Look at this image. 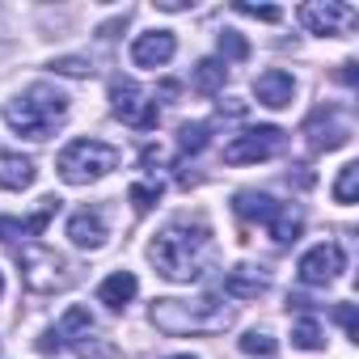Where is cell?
<instances>
[{"label": "cell", "instance_id": "obj_34", "mask_svg": "<svg viewBox=\"0 0 359 359\" xmlns=\"http://www.w3.org/2000/svg\"><path fill=\"white\" fill-rule=\"evenodd\" d=\"M169 359H195V355H169Z\"/></svg>", "mask_w": 359, "mask_h": 359}, {"label": "cell", "instance_id": "obj_9", "mask_svg": "<svg viewBox=\"0 0 359 359\" xmlns=\"http://www.w3.org/2000/svg\"><path fill=\"white\" fill-rule=\"evenodd\" d=\"M304 135H309V148L313 152H330V148H342L351 140V123L334 106H317L304 118Z\"/></svg>", "mask_w": 359, "mask_h": 359}, {"label": "cell", "instance_id": "obj_17", "mask_svg": "<svg viewBox=\"0 0 359 359\" xmlns=\"http://www.w3.org/2000/svg\"><path fill=\"white\" fill-rule=\"evenodd\" d=\"M135 292H140V279H135L131 271H114V275H106V279H102V287H97V300H102L106 309L123 313V309L135 300Z\"/></svg>", "mask_w": 359, "mask_h": 359}, {"label": "cell", "instance_id": "obj_5", "mask_svg": "<svg viewBox=\"0 0 359 359\" xmlns=\"http://www.w3.org/2000/svg\"><path fill=\"white\" fill-rule=\"evenodd\" d=\"M110 110H114V118H123V123L135 127V131H152L156 118H161L156 97H148L131 76H114V81H110Z\"/></svg>", "mask_w": 359, "mask_h": 359}, {"label": "cell", "instance_id": "obj_4", "mask_svg": "<svg viewBox=\"0 0 359 359\" xmlns=\"http://www.w3.org/2000/svg\"><path fill=\"white\" fill-rule=\"evenodd\" d=\"M55 169H60V177L68 187H89L97 177H106L110 169H118V148H110L102 140H72L60 152Z\"/></svg>", "mask_w": 359, "mask_h": 359}, {"label": "cell", "instance_id": "obj_16", "mask_svg": "<svg viewBox=\"0 0 359 359\" xmlns=\"http://www.w3.org/2000/svg\"><path fill=\"white\" fill-rule=\"evenodd\" d=\"M266 287H271V279L258 266H233L224 275V296H233V300H258Z\"/></svg>", "mask_w": 359, "mask_h": 359}, {"label": "cell", "instance_id": "obj_35", "mask_svg": "<svg viewBox=\"0 0 359 359\" xmlns=\"http://www.w3.org/2000/svg\"><path fill=\"white\" fill-rule=\"evenodd\" d=\"M0 296H5V279H0Z\"/></svg>", "mask_w": 359, "mask_h": 359}, {"label": "cell", "instance_id": "obj_31", "mask_svg": "<svg viewBox=\"0 0 359 359\" xmlns=\"http://www.w3.org/2000/svg\"><path fill=\"white\" fill-rule=\"evenodd\" d=\"M60 346H64V342H60V330H47V334L39 338V351H43V355H55Z\"/></svg>", "mask_w": 359, "mask_h": 359}, {"label": "cell", "instance_id": "obj_14", "mask_svg": "<svg viewBox=\"0 0 359 359\" xmlns=\"http://www.w3.org/2000/svg\"><path fill=\"white\" fill-rule=\"evenodd\" d=\"M55 330H60V342L76 346V355H85V359H89V355H97V351H93V342H89L97 325H93V313H89L85 304H72V309L64 313V321H60Z\"/></svg>", "mask_w": 359, "mask_h": 359}, {"label": "cell", "instance_id": "obj_20", "mask_svg": "<svg viewBox=\"0 0 359 359\" xmlns=\"http://www.w3.org/2000/svg\"><path fill=\"white\" fill-rule=\"evenodd\" d=\"M275 199L271 195H262V191H241L237 199H233V212L245 220V224H271V216H275Z\"/></svg>", "mask_w": 359, "mask_h": 359}, {"label": "cell", "instance_id": "obj_8", "mask_svg": "<svg viewBox=\"0 0 359 359\" xmlns=\"http://www.w3.org/2000/svg\"><path fill=\"white\" fill-rule=\"evenodd\" d=\"M355 9L351 5H338V0H309V5H300V26L309 34H346L355 26Z\"/></svg>", "mask_w": 359, "mask_h": 359}, {"label": "cell", "instance_id": "obj_2", "mask_svg": "<svg viewBox=\"0 0 359 359\" xmlns=\"http://www.w3.org/2000/svg\"><path fill=\"white\" fill-rule=\"evenodd\" d=\"M64 118H68V93H60L47 81L30 85L13 102H5V123L26 140H47Z\"/></svg>", "mask_w": 359, "mask_h": 359}, {"label": "cell", "instance_id": "obj_12", "mask_svg": "<svg viewBox=\"0 0 359 359\" xmlns=\"http://www.w3.org/2000/svg\"><path fill=\"white\" fill-rule=\"evenodd\" d=\"M106 237H110V229H106L102 208H81V212L68 216V241L76 250H102Z\"/></svg>", "mask_w": 359, "mask_h": 359}, {"label": "cell", "instance_id": "obj_18", "mask_svg": "<svg viewBox=\"0 0 359 359\" xmlns=\"http://www.w3.org/2000/svg\"><path fill=\"white\" fill-rule=\"evenodd\" d=\"M34 161L22 156V152H0V187L5 191H26L34 187Z\"/></svg>", "mask_w": 359, "mask_h": 359}, {"label": "cell", "instance_id": "obj_28", "mask_svg": "<svg viewBox=\"0 0 359 359\" xmlns=\"http://www.w3.org/2000/svg\"><path fill=\"white\" fill-rule=\"evenodd\" d=\"M51 72H64V76H89V60H76V55H64V60H51Z\"/></svg>", "mask_w": 359, "mask_h": 359}, {"label": "cell", "instance_id": "obj_1", "mask_svg": "<svg viewBox=\"0 0 359 359\" xmlns=\"http://www.w3.org/2000/svg\"><path fill=\"white\" fill-rule=\"evenodd\" d=\"M148 262L156 266V275L173 279V283H191L203 275V266L212 262V229L203 220H169L152 245H148Z\"/></svg>", "mask_w": 359, "mask_h": 359}, {"label": "cell", "instance_id": "obj_27", "mask_svg": "<svg viewBox=\"0 0 359 359\" xmlns=\"http://www.w3.org/2000/svg\"><path fill=\"white\" fill-rule=\"evenodd\" d=\"M220 55H224V60H245V55H250V43H245L237 30H224V34H220Z\"/></svg>", "mask_w": 359, "mask_h": 359}, {"label": "cell", "instance_id": "obj_10", "mask_svg": "<svg viewBox=\"0 0 359 359\" xmlns=\"http://www.w3.org/2000/svg\"><path fill=\"white\" fill-rule=\"evenodd\" d=\"M342 266H346V258H342V245H334V241H321V245H313L304 258H300V279L309 283V287H325V283H334L338 275H342Z\"/></svg>", "mask_w": 359, "mask_h": 359}, {"label": "cell", "instance_id": "obj_30", "mask_svg": "<svg viewBox=\"0 0 359 359\" xmlns=\"http://www.w3.org/2000/svg\"><path fill=\"white\" fill-rule=\"evenodd\" d=\"M334 321H338V325H342V330H346V334H351L355 342H359V321H355V304H338V309H334Z\"/></svg>", "mask_w": 359, "mask_h": 359}, {"label": "cell", "instance_id": "obj_6", "mask_svg": "<svg viewBox=\"0 0 359 359\" xmlns=\"http://www.w3.org/2000/svg\"><path fill=\"white\" fill-rule=\"evenodd\" d=\"M287 148V131L279 127H250L241 135H233L224 144V161L229 165H254V161H271Z\"/></svg>", "mask_w": 359, "mask_h": 359}, {"label": "cell", "instance_id": "obj_21", "mask_svg": "<svg viewBox=\"0 0 359 359\" xmlns=\"http://www.w3.org/2000/svg\"><path fill=\"white\" fill-rule=\"evenodd\" d=\"M224 81H229V64H224V60H199L195 72H191V85H195L199 93H220Z\"/></svg>", "mask_w": 359, "mask_h": 359}, {"label": "cell", "instance_id": "obj_29", "mask_svg": "<svg viewBox=\"0 0 359 359\" xmlns=\"http://www.w3.org/2000/svg\"><path fill=\"white\" fill-rule=\"evenodd\" d=\"M237 13H241V18H258V22H279V18H283L275 5H245V0L237 5Z\"/></svg>", "mask_w": 359, "mask_h": 359}, {"label": "cell", "instance_id": "obj_32", "mask_svg": "<svg viewBox=\"0 0 359 359\" xmlns=\"http://www.w3.org/2000/svg\"><path fill=\"white\" fill-rule=\"evenodd\" d=\"M156 9H165V13H182V9H191V0H156Z\"/></svg>", "mask_w": 359, "mask_h": 359}, {"label": "cell", "instance_id": "obj_22", "mask_svg": "<svg viewBox=\"0 0 359 359\" xmlns=\"http://www.w3.org/2000/svg\"><path fill=\"white\" fill-rule=\"evenodd\" d=\"M208 140H212V127L208 123H182V127H177V152H182V156L203 152Z\"/></svg>", "mask_w": 359, "mask_h": 359}, {"label": "cell", "instance_id": "obj_33", "mask_svg": "<svg viewBox=\"0 0 359 359\" xmlns=\"http://www.w3.org/2000/svg\"><path fill=\"white\" fill-rule=\"evenodd\" d=\"M338 76H342V81H346V85H355V60H346V64H342V72H338Z\"/></svg>", "mask_w": 359, "mask_h": 359}, {"label": "cell", "instance_id": "obj_19", "mask_svg": "<svg viewBox=\"0 0 359 359\" xmlns=\"http://www.w3.org/2000/svg\"><path fill=\"white\" fill-rule=\"evenodd\" d=\"M271 237H275V245H296L300 241V229H304V212L300 208H292V203H279L275 208V216H271Z\"/></svg>", "mask_w": 359, "mask_h": 359}, {"label": "cell", "instance_id": "obj_26", "mask_svg": "<svg viewBox=\"0 0 359 359\" xmlns=\"http://www.w3.org/2000/svg\"><path fill=\"white\" fill-rule=\"evenodd\" d=\"M241 351H245V355H258V359H271V355L279 351V342H275L271 334H262V330H250V334L241 338Z\"/></svg>", "mask_w": 359, "mask_h": 359}, {"label": "cell", "instance_id": "obj_3", "mask_svg": "<svg viewBox=\"0 0 359 359\" xmlns=\"http://www.w3.org/2000/svg\"><path fill=\"white\" fill-rule=\"evenodd\" d=\"M152 325L161 334H216L233 325V304H220L216 296L203 300H156Z\"/></svg>", "mask_w": 359, "mask_h": 359}, {"label": "cell", "instance_id": "obj_24", "mask_svg": "<svg viewBox=\"0 0 359 359\" xmlns=\"http://www.w3.org/2000/svg\"><path fill=\"white\" fill-rule=\"evenodd\" d=\"M355 195H359V165L351 161V165H342V169H338V182H334V203H355Z\"/></svg>", "mask_w": 359, "mask_h": 359}, {"label": "cell", "instance_id": "obj_23", "mask_svg": "<svg viewBox=\"0 0 359 359\" xmlns=\"http://www.w3.org/2000/svg\"><path fill=\"white\" fill-rule=\"evenodd\" d=\"M292 346H300V351H321V346H325L317 317H300V321L292 325Z\"/></svg>", "mask_w": 359, "mask_h": 359}, {"label": "cell", "instance_id": "obj_13", "mask_svg": "<svg viewBox=\"0 0 359 359\" xmlns=\"http://www.w3.org/2000/svg\"><path fill=\"white\" fill-rule=\"evenodd\" d=\"M177 51V39L173 30H152V34H140L131 43V64L135 68H165Z\"/></svg>", "mask_w": 359, "mask_h": 359}, {"label": "cell", "instance_id": "obj_15", "mask_svg": "<svg viewBox=\"0 0 359 359\" xmlns=\"http://www.w3.org/2000/svg\"><path fill=\"white\" fill-rule=\"evenodd\" d=\"M254 97H258V106H266V110H283V106H292V97H296V81H292V72H283V68L262 72V76L254 81Z\"/></svg>", "mask_w": 359, "mask_h": 359}, {"label": "cell", "instance_id": "obj_25", "mask_svg": "<svg viewBox=\"0 0 359 359\" xmlns=\"http://www.w3.org/2000/svg\"><path fill=\"white\" fill-rule=\"evenodd\" d=\"M161 191H165V187H161V177H144V182H135V187H131V203H135V212H148V208L161 199Z\"/></svg>", "mask_w": 359, "mask_h": 359}, {"label": "cell", "instance_id": "obj_7", "mask_svg": "<svg viewBox=\"0 0 359 359\" xmlns=\"http://www.w3.org/2000/svg\"><path fill=\"white\" fill-rule=\"evenodd\" d=\"M22 275L34 292H55V287H68L72 283V266L64 254L47 250V245H30L22 250Z\"/></svg>", "mask_w": 359, "mask_h": 359}, {"label": "cell", "instance_id": "obj_11", "mask_svg": "<svg viewBox=\"0 0 359 359\" xmlns=\"http://www.w3.org/2000/svg\"><path fill=\"white\" fill-rule=\"evenodd\" d=\"M60 212V199L55 195H47L43 199V208L34 212V216H0V241H9V245H18V241H34L47 224H51V216Z\"/></svg>", "mask_w": 359, "mask_h": 359}]
</instances>
